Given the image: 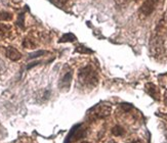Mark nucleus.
<instances>
[{
    "label": "nucleus",
    "instance_id": "1",
    "mask_svg": "<svg viewBox=\"0 0 167 143\" xmlns=\"http://www.w3.org/2000/svg\"><path fill=\"white\" fill-rule=\"evenodd\" d=\"M99 84V74L95 70L94 66L86 64L81 68L78 72L77 85L81 90L90 91Z\"/></svg>",
    "mask_w": 167,
    "mask_h": 143
},
{
    "label": "nucleus",
    "instance_id": "2",
    "mask_svg": "<svg viewBox=\"0 0 167 143\" xmlns=\"http://www.w3.org/2000/svg\"><path fill=\"white\" fill-rule=\"evenodd\" d=\"M164 26L163 21H159L150 40V53L155 58H160L165 52L164 46Z\"/></svg>",
    "mask_w": 167,
    "mask_h": 143
},
{
    "label": "nucleus",
    "instance_id": "3",
    "mask_svg": "<svg viewBox=\"0 0 167 143\" xmlns=\"http://www.w3.org/2000/svg\"><path fill=\"white\" fill-rule=\"evenodd\" d=\"M112 106L109 103H97L88 111V116L91 120H101L110 116Z\"/></svg>",
    "mask_w": 167,
    "mask_h": 143
},
{
    "label": "nucleus",
    "instance_id": "4",
    "mask_svg": "<svg viewBox=\"0 0 167 143\" xmlns=\"http://www.w3.org/2000/svg\"><path fill=\"white\" fill-rule=\"evenodd\" d=\"M86 134V128L83 127L82 124H78V125L74 126L71 129L70 133L67 136L65 143H72L74 141H78L81 138H83Z\"/></svg>",
    "mask_w": 167,
    "mask_h": 143
},
{
    "label": "nucleus",
    "instance_id": "5",
    "mask_svg": "<svg viewBox=\"0 0 167 143\" xmlns=\"http://www.w3.org/2000/svg\"><path fill=\"white\" fill-rule=\"evenodd\" d=\"M158 2L159 0H145V2L140 6L138 13H140V14L143 18H147V16L151 15L153 11L156 9L157 5H158Z\"/></svg>",
    "mask_w": 167,
    "mask_h": 143
},
{
    "label": "nucleus",
    "instance_id": "6",
    "mask_svg": "<svg viewBox=\"0 0 167 143\" xmlns=\"http://www.w3.org/2000/svg\"><path fill=\"white\" fill-rule=\"evenodd\" d=\"M72 71H68L65 75L63 76L59 81V91L68 92L71 87V82H72Z\"/></svg>",
    "mask_w": 167,
    "mask_h": 143
},
{
    "label": "nucleus",
    "instance_id": "7",
    "mask_svg": "<svg viewBox=\"0 0 167 143\" xmlns=\"http://www.w3.org/2000/svg\"><path fill=\"white\" fill-rule=\"evenodd\" d=\"M145 92H147L153 99L157 100V101L160 99L159 89H158V87L154 84V83H147L145 86Z\"/></svg>",
    "mask_w": 167,
    "mask_h": 143
},
{
    "label": "nucleus",
    "instance_id": "8",
    "mask_svg": "<svg viewBox=\"0 0 167 143\" xmlns=\"http://www.w3.org/2000/svg\"><path fill=\"white\" fill-rule=\"evenodd\" d=\"M5 52H6V56H7L8 58L10 59V60H13V61H18L19 59H21V57H22L21 52L19 51L16 48H15V47H13V46L6 47Z\"/></svg>",
    "mask_w": 167,
    "mask_h": 143
},
{
    "label": "nucleus",
    "instance_id": "9",
    "mask_svg": "<svg viewBox=\"0 0 167 143\" xmlns=\"http://www.w3.org/2000/svg\"><path fill=\"white\" fill-rule=\"evenodd\" d=\"M77 40V37L73 34V33H67V34H64L61 37V39L59 40V43H72L75 42Z\"/></svg>",
    "mask_w": 167,
    "mask_h": 143
},
{
    "label": "nucleus",
    "instance_id": "10",
    "mask_svg": "<svg viewBox=\"0 0 167 143\" xmlns=\"http://www.w3.org/2000/svg\"><path fill=\"white\" fill-rule=\"evenodd\" d=\"M75 52H78V53H80V54H90V53H94V51L92 49L84 46V45L79 44L75 47Z\"/></svg>",
    "mask_w": 167,
    "mask_h": 143
},
{
    "label": "nucleus",
    "instance_id": "11",
    "mask_svg": "<svg viewBox=\"0 0 167 143\" xmlns=\"http://www.w3.org/2000/svg\"><path fill=\"white\" fill-rule=\"evenodd\" d=\"M11 27L7 24H2L0 23V37H3L10 31Z\"/></svg>",
    "mask_w": 167,
    "mask_h": 143
},
{
    "label": "nucleus",
    "instance_id": "12",
    "mask_svg": "<svg viewBox=\"0 0 167 143\" xmlns=\"http://www.w3.org/2000/svg\"><path fill=\"white\" fill-rule=\"evenodd\" d=\"M23 45H24V47H25V48L33 49V48H35V47H36V43L33 41L32 39H29V38H26V39L24 40Z\"/></svg>",
    "mask_w": 167,
    "mask_h": 143
},
{
    "label": "nucleus",
    "instance_id": "13",
    "mask_svg": "<svg viewBox=\"0 0 167 143\" xmlns=\"http://www.w3.org/2000/svg\"><path fill=\"white\" fill-rule=\"evenodd\" d=\"M13 18V14L7 11H0V21H7Z\"/></svg>",
    "mask_w": 167,
    "mask_h": 143
},
{
    "label": "nucleus",
    "instance_id": "14",
    "mask_svg": "<svg viewBox=\"0 0 167 143\" xmlns=\"http://www.w3.org/2000/svg\"><path fill=\"white\" fill-rule=\"evenodd\" d=\"M46 53H48V52L45 51V50H38V51H35L33 53L29 54V59H34V58H37V57L43 56Z\"/></svg>",
    "mask_w": 167,
    "mask_h": 143
},
{
    "label": "nucleus",
    "instance_id": "15",
    "mask_svg": "<svg viewBox=\"0 0 167 143\" xmlns=\"http://www.w3.org/2000/svg\"><path fill=\"white\" fill-rule=\"evenodd\" d=\"M112 133L115 136H122L124 134V129L120 126H115L113 129H112Z\"/></svg>",
    "mask_w": 167,
    "mask_h": 143
},
{
    "label": "nucleus",
    "instance_id": "16",
    "mask_svg": "<svg viewBox=\"0 0 167 143\" xmlns=\"http://www.w3.org/2000/svg\"><path fill=\"white\" fill-rule=\"evenodd\" d=\"M24 16H25V14L23 13L19 14V20H18V25H20L21 27L24 28Z\"/></svg>",
    "mask_w": 167,
    "mask_h": 143
},
{
    "label": "nucleus",
    "instance_id": "17",
    "mask_svg": "<svg viewBox=\"0 0 167 143\" xmlns=\"http://www.w3.org/2000/svg\"><path fill=\"white\" fill-rule=\"evenodd\" d=\"M128 143H144V142H143L142 140H140V139H137V140H132V141H130Z\"/></svg>",
    "mask_w": 167,
    "mask_h": 143
},
{
    "label": "nucleus",
    "instance_id": "18",
    "mask_svg": "<svg viewBox=\"0 0 167 143\" xmlns=\"http://www.w3.org/2000/svg\"><path fill=\"white\" fill-rule=\"evenodd\" d=\"M58 1H59V3H62V4H65L68 0H58Z\"/></svg>",
    "mask_w": 167,
    "mask_h": 143
},
{
    "label": "nucleus",
    "instance_id": "19",
    "mask_svg": "<svg viewBox=\"0 0 167 143\" xmlns=\"http://www.w3.org/2000/svg\"><path fill=\"white\" fill-rule=\"evenodd\" d=\"M107 143H117V142L115 141V140H110V141L107 142Z\"/></svg>",
    "mask_w": 167,
    "mask_h": 143
},
{
    "label": "nucleus",
    "instance_id": "20",
    "mask_svg": "<svg viewBox=\"0 0 167 143\" xmlns=\"http://www.w3.org/2000/svg\"><path fill=\"white\" fill-rule=\"evenodd\" d=\"M165 100H166V102H167V90H166V92H165Z\"/></svg>",
    "mask_w": 167,
    "mask_h": 143
},
{
    "label": "nucleus",
    "instance_id": "21",
    "mask_svg": "<svg viewBox=\"0 0 167 143\" xmlns=\"http://www.w3.org/2000/svg\"><path fill=\"white\" fill-rule=\"evenodd\" d=\"M79 143H89V142H88V141H81Z\"/></svg>",
    "mask_w": 167,
    "mask_h": 143
},
{
    "label": "nucleus",
    "instance_id": "22",
    "mask_svg": "<svg viewBox=\"0 0 167 143\" xmlns=\"http://www.w3.org/2000/svg\"><path fill=\"white\" fill-rule=\"evenodd\" d=\"M135 1H138V0H135Z\"/></svg>",
    "mask_w": 167,
    "mask_h": 143
}]
</instances>
